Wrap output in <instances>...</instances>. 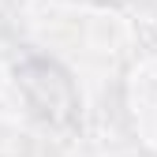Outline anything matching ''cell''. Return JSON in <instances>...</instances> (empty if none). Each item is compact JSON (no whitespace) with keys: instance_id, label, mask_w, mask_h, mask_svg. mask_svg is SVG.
Masks as SVG:
<instances>
[{"instance_id":"6da1fadb","label":"cell","mask_w":157,"mask_h":157,"mask_svg":"<svg viewBox=\"0 0 157 157\" xmlns=\"http://www.w3.org/2000/svg\"><path fill=\"white\" fill-rule=\"evenodd\" d=\"M23 86H41V94H30V101L37 105V112H45L49 120H67L75 109V94L64 71H56L49 60H34L23 67Z\"/></svg>"}]
</instances>
